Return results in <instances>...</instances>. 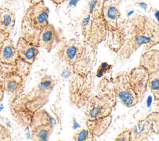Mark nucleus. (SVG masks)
I'll return each instance as SVG.
<instances>
[{"label": "nucleus", "instance_id": "obj_1", "mask_svg": "<svg viewBox=\"0 0 159 141\" xmlns=\"http://www.w3.org/2000/svg\"><path fill=\"white\" fill-rule=\"evenodd\" d=\"M122 32V45L117 52L121 60L130 57L140 47L150 50L159 43V24L143 14H136L119 22Z\"/></svg>", "mask_w": 159, "mask_h": 141}, {"label": "nucleus", "instance_id": "obj_2", "mask_svg": "<svg viewBox=\"0 0 159 141\" xmlns=\"http://www.w3.org/2000/svg\"><path fill=\"white\" fill-rule=\"evenodd\" d=\"M54 76L45 75L27 94H20L11 99L10 111L15 121L27 130L36 112L49 101L50 95L58 82Z\"/></svg>", "mask_w": 159, "mask_h": 141}, {"label": "nucleus", "instance_id": "obj_3", "mask_svg": "<svg viewBox=\"0 0 159 141\" xmlns=\"http://www.w3.org/2000/svg\"><path fill=\"white\" fill-rule=\"evenodd\" d=\"M55 54L60 60L71 67L75 73H89L87 68L91 58L84 42L75 38L63 40L58 44Z\"/></svg>", "mask_w": 159, "mask_h": 141}, {"label": "nucleus", "instance_id": "obj_4", "mask_svg": "<svg viewBox=\"0 0 159 141\" xmlns=\"http://www.w3.org/2000/svg\"><path fill=\"white\" fill-rule=\"evenodd\" d=\"M49 14L50 9L44 1L30 4L22 17L21 36L37 46L40 32L49 23Z\"/></svg>", "mask_w": 159, "mask_h": 141}, {"label": "nucleus", "instance_id": "obj_5", "mask_svg": "<svg viewBox=\"0 0 159 141\" xmlns=\"http://www.w3.org/2000/svg\"><path fill=\"white\" fill-rule=\"evenodd\" d=\"M30 65L20 58L16 65L0 63V77L3 81L4 92L11 99L21 94L24 89V78L30 73Z\"/></svg>", "mask_w": 159, "mask_h": 141}, {"label": "nucleus", "instance_id": "obj_6", "mask_svg": "<svg viewBox=\"0 0 159 141\" xmlns=\"http://www.w3.org/2000/svg\"><path fill=\"white\" fill-rule=\"evenodd\" d=\"M107 27L101 15H92L89 13L82 19L81 34L83 42L96 49L106 38Z\"/></svg>", "mask_w": 159, "mask_h": 141}, {"label": "nucleus", "instance_id": "obj_7", "mask_svg": "<svg viewBox=\"0 0 159 141\" xmlns=\"http://www.w3.org/2000/svg\"><path fill=\"white\" fill-rule=\"evenodd\" d=\"M89 73H75L69 84L70 99L78 107L84 106L88 101L91 91V78Z\"/></svg>", "mask_w": 159, "mask_h": 141}, {"label": "nucleus", "instance_id": "obj_8", "mask_svg": "<svg viewBox=\"0 0 159 141\" xmlns=\"http://www.w3.org/2000/svg\"><path fill=\"white\" fill-rule=\"evenodd\" d=\"M54 124L50 114L44 108L40 109L34 115L29 125L32 139L36 141L48 140L53 132Z\"/></svg>", "mask_w": 159, "mask_h": 141}, {"label": "nucleus", "instance_id": "obj_9", "mask_svg": "<svg viewBox=\"0 0 159 141\" xmlns=\"http://www.w3.org/2000/svg\"><path fill=\"white\" fill-rule=\"evenodd\" d=\"M112 85L116 98L123 105L132 107L139 102L138 96L129 82L128 73H118L113 80Z\"/></svg>", "mask_w": 159, "mask_h": 141}, {"label": "nucleus", "instance_id": "obj_10", "mask_svg": "<svg viewBox=\"0 0 159 141\" xmlns=\"http://www.w3.org/2000/svg\"><path fill=\"white\" fill-rule=\"evenodd\" d=\"M116 102L106 94H98L89 101L86 114L87 120L91 121L111 114Z\"/></svg>", "mask_w": 159, "mask_h": 141}, {"label": "nucleus", "instance_id": "obj_11", "mask_svg": "<svg viewBox=\"0 0 159 141\" xmlns=\"http://www.w3.org/2000/svg\"><path fill=\"white\" fill-rule=\"evenodd\" d=\"M63 40L61 30L55 27L52 24L48 23L40 32L37 46L42 47L50 52L57 45Z\"/></svg>", "mask_w": 159, "mask_h": 141}, {"label": "nucleus", "instance_id": "obj_12", "mask_svg": "<svg viewBox=\"0 0 159 141\" xmlns=\"http://www.w3.org/2000/svg\"><path fill=\"white\" fill-rule=\"evenodd\" d=\"M121 4L122 0H102L101 16L107 30H114L118 27L121 16Z\"/></svg>", "mask_w": 159, "mask_h": 141}, {"label": "nucleus", "instance_id": "obj_13", "mask_svg": "<svg viewBox=\"0 0 159 141\" xmlns=\"http://www.w3.org/2000/svg\"><path fill=\"white\" fill-rule=\"evenodd\" d=\"M150 72L146 68L139 65L128 73L129 82L137 94L139 102L143 98L147 90Z\"/></svg>", "mask_w": 159, "mask_h": 141}, {"label": "nucleus", "instance_id": "obj_14", "mask_svg": "<svg viewBox=\"0 0 159 141\" xmlns=\"http://www.w3.org/2000/svg\"><path fill=\"white\" fill-rule=\"evenodd\" d=\"M16 47L19 58L30 65L34 63L40 52L39 47L21 35L19 37Z\"/></svg>", "mask_w": 159, "mask_h": 141}, {"label": "nucleus", "instance_id": "obj_15", "mask_svg": "<svg viewBox=\"0 0 159 141\" xmlns=\"http://www.w3.org/2000/svg\"><path fill=\"white\" fill-rule=\"evenodd\" d=\"M19 60L16 47L12 40L8 37L0 45V63L16 65Z\"/></svg>", "mask_w": 159, "mask_h": 141}, {"label": "nucleus", "instance_id": "obj_16", "mask_svg": "<svg viewBox=\"0 0 159 141\" xmlns=\"http://www.w3.org/2000/svg\"><path fill=\"white\" fill-rule=\"evenodd\" d=\"M15 24V12L7 7H0V30L10 35Z\"/></svg>", "mask_w": 159, "mask_h": 141}, {"label": "nucleus", "instance_id": "obj_17", "mask_svg": "<svg viewBox=\"0 0 159 141\" xmlns=\"http://www.w3.org/2000/svg\"><path fill=\"white\" fill-rule=\"evenodd\" d=\"M112 122V114L94 120L86 121V127L94 135L99 137L104 134Z\"/></svg>", "mask_w": 159, "mask_h": 141}, {"label": "nucleus", "instance_id": "obj_18", "mask_svg": "<svg viewBox=\"0 0 159 141\" xmlns=\"http://www.w3.org/2000/svg\"><path fill=\"white\" fill-rule=\"evenodd\" d=\"M140 65L152 72L159 69V50L150 49L140 57Z\"/></svg>", "mask_w": 159, "mask_h": 141}, {"label": "nucleus", "instance_id": "obj_19", "mask_svg": "<svg viewBox=\"0 0 159 141\" xmlns=\"http://www.w3.org/2000/svg\"><path fill=\"white\" fill-rule=\"evenodd\" d=\"M148 86L153 94L155 101H159V69L150 72Z\"/></svg>", "mask_w": 159, "mask_h": 141}, {"label": "nucleus", "instance_id": "obj_20", "mask_svg": "<svg viewBox=\"0 0 159 141\" xmlns=\"http://www.w3.org/2000/svg\"><path fill=\"white\" fill-rule=\"evenodd\" d=\"M94 137L88 129H81L73 134V139L76 141L93 140Z\"/></svg>", "mask_w": 159, "mask_h": 141}, {"label": "nucleus", "instance_id": "obj_21", "mask_svg": "<svg viewBox=\"0 0 159 141\" xmlns=\"http://www.w3.org/2000/svg\"><path fill=\"white\" fill-rule=\"evenodd\" d=\"M102 0H89L88 4V13L92 15H101Z\"/></svg>", "mask_w": 159, "mask_h": 141}, {"label": "nucleus", "instance_id": "obj_22", "mask_svg": "<svg viewBox=\"0 0 159 141\" xmlns=\"http://www.w3.org/2000/svg\"><path fill=\"white\" fill-rule=\"evenodd\" d=\"M112 67V65H109L106 62L102 63L98 67L96 71V76L98 78H101L104 75H105L107 72H108Z\"/></svg>", "mask_w": 159, "mask_h": 141}, {"label": "nucleus", "instance_id": "obj_23", "mask_svg": "<svg viewBox=\"0 0 159 141\" xmlns=\"http://www.w3.org/2000/svg\"><path fill=\"white\" fill-rule=\"evenodd\" d=\"M11 140L12 137L9 129L0 124V141H10Z\"/></svg>", "mask_w": 159, "mask_h": 141}, {"label": "nucleus", "instance_id": "obj_24", "mask_svg": "<svg viewBox=\"0 0 159 141\" xmlns=\"http://www.w3.org/2000/svg\"><path fill=\"white\" fill-rule=\"evenodd\" d=\"M132 132L129 129H126L120 132L114 139L115 141H129L132 139Z\"/></svg>", "mask_w": 159, "mask_h": 141}, {"label": "nucleus", "instance_id": "obj_25", "mask_svg": "<svg viewBox=\"0 0 159 141\" xmlns=\"http://www.w3.org/2000/svg\"><path fill=\"white\" fill-rule=\"evenodd\" d=\"M9 34H6V33H4L2 31L0 30V45L6 39H7L8 37H9Z\"/></svg>", "mask_w": 159, "mask_h": 141}, {"label": "nucleus", "instance_id": "obj_26", "mask_svg": "<svg viewBox=\"0 0 159 141\" xmlns=\"http://www.w3.org/2000/svg\"><path fill=\"white\" fill-rule=\"evenodd\" d=\"M4 85H3V81L1 80H0V101H1L4 97Z\"/></svg>", "mask_w": 159, "mask_h": 141}, {"label": "nucleus", "instance_id": "obj_27", "mask_svg": "<svg viewBox=\"0 0 159 141\" xmlns=\"http://www.w3.org/2000/svg\"><path fill=\"white\" fill-rule=\"evenodd\" d=\"M53 3L57 4V5H60V4H61L65 2H67L70 0H50Z\"/></svg>", "mask_w": 159, "mask_h": 141}, {"label": "nucleus", "instance_id": "obj_28", "mask_svg": "<svg viewBox=\"0 0 159 141\" xmlns=\"http://www.w3.org/2000/svg\"><path fill=\"white\" fill-rule=\"evenodd\" d=\"M139 5L140 7H141L142 8H143V9H145L146 7H147V4H146L145 3H144V2H139Z\"/></svg>", "mask_w": 159, "mask_h": 141}, {"label": "nucleus", "instance_id": "obj_29", "mask_svg": "<svg viewBox=\"0 0 159 141\" xmlns=\"http://www.w3.org/2000/svg\"><path fill=\"white\" fill-rule=\"evenodd\" d=\"M27 2H29L30 4H33V3H35V2H39V1H41L40 0H25Z\"/></svg>", "mask_w": 159, "mask_h": 141}, {"label": "nucleus", "instance_id": "obj_30", "mask_svg": "<svg viewBox=\"0 0 159 141\" xmlns=\"http://www.w3.org/2000/svg\"><path fill=\"white\" fill-rule=\"evenodd\" d=\"M155 17H156L157 19L158 20V21H159V11H157L155 12Z\"/></svg>", "mask_w": 159, "mask_h": 141}, {"label": "nucleus", "instance_id": "obj_31", "mask_svg": "<svg viewBox=\"0 0 159 141\" xmlns=\"http://www.w3.org/2000/svg\"><path fill=\"white\" fill-rule=\"evenodd\" d=\"M40 1H44V0H40Z\"/></svg>", "mask_w": 159, "mask_h": 141}]
</instances>
